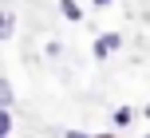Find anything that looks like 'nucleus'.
Wrapping results in <instances>:
<instances>
[{
    "label": "nucleus",
    "instance_id": "9d476101",
    "mask_svg": "<svg viewBox=\"0 0 150 138\" xmlns=\"http://www.w3.org/2000/svg\"><path fill=\"white\" fill-rule=\"evenodd\" d=\"M146 138H150V134H146Z\"/></svg>",
    "mask_w": 150,
    "mask_h": 138
},
{
    "label": "nucleus",
    "instance_id": "7ed1b4c3",
    "mask_svg": "<svg viewBox=\"0 0 150 138\" xmlns=\"http://www.w3.org/2000/svg\"><path fill=\"white\" fill-rule=\"evenodd\" d=\"M59 12L67 16V20H83V8L75 4V0H59Z\"/></svg>",
    "mask_w": 150,
    "mask_h": 138
},
{
    "label": "nucleus",
    "instance_id": "f257e3e1",
    "mask_svg": "<svg viewBox=\"0 0 150 138\" xmlns=\"http://www.w3.org/2000/svg\"><path fill=\"white\" fill-rule=\"evenodd\" d=\"M119 47H122V36H119V32H103V36L95 39V59H107V55L119 51Z\"/></svg>",
    "mask_w": 150,
    "mask_h": 138
},
{
    "label": "nucleus",
    "instance_id": "0eeeda50",
    "mask_svg": "<svg viewBox=\"0 0 150 138\" xmlns=\"http://www.w3.org/2000/svg\"><path fill=\"white\" fill-rule=\"evenodd\" d=\"M91 4H95V8H107V4H115V0H91Z\"/></svg>",
    "mask_w": 150,
    "mask_h": 138
},
{
    "label": "nucleus",
    "instance_id": "1a4fd4ad",
    "mask_svg": "<svg viewBox=\"0 0 150 138\" xmlns=\"http://www.w3.org/2000/svg\"><path fill=\"white\" fill-rule=\"evenodd\" d=\"M99 138H115V134H99Z\"/></svg>",
    "mask_w": 150,
    "mask_h": 138
},
{
    "label": "nucleus",
    "instance_id": "20e7f679",
    "mask_svg": "<svg viewBox=\"0 0 150 138\" xmlns=\"http://www.w3.org/2000/svg\"><path fill=\"white\" fill-rule=\"evenodd\" d=\"M130 118H134V111H130V107H119V111H115V123H119V126H127Z\"/></svg>",
    "mask_w": 150,
    "mask_h": 138
},
{
    "label": "nucleus",
    "instance_id": "423d86ee",
    "mask_svg": "<svg viewBox=\"0 0 150 138\" xmlns=\"http://www.w3.org/2000/svg\"><path fill=\"white\" fill-rule=\"evenodd\" d=\"M8 103H12V87L0 79V107H8Z\"/></svg>",
    "mask_w": 150,
    "mask_h": 138
},
{
    "label": "nucleus",
    "instance_id": "6e6552de",
    "mask_svg": "<svg viewBox=\"0 0 150 138\" xmlns=\"http://www.w3.org/2000/svg\"><path fill=\"white\" fill-rule=\"evenodd\" d=\"M67 138H87V134H79V130H71V134H67Z\"/></svg>",
    "mask_w": 150,
    "mask_h": 138
},
{
    "label": "nucleus",
    "instance_id": "39448f33",
    "mask_svg": "<svg viewBox=\"0 0 150 138\" xmlns=\"http://www.w3.org/2000/svg\"><path fill=\"white\" fill-rule=\"evenodd\" d=\"M8 130H12V118H8V111L0 107V138H8Z\"/></svg>",
    "mask_w": 150,
    "mask_h": 138
},
{
    "label": "nucleus",
    "instance_id": "f03ea898",
    "mask_svg": "<svg viewBox=\"0 0 150 138\" xmlns=\"http://www.w3.org/2000/svg\"><path fill=\"white\" fill-rule=\"evenodd\" d=\"M12 32H16V16L12 12H0V39H8Z\"/></svg>",
    "mask_w": 150,
    "mask_h": 138
}]
</instances>
